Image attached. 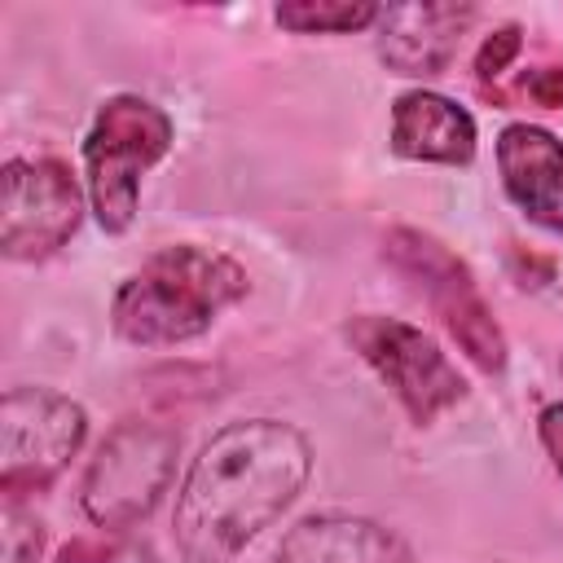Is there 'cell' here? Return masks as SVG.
Masks as SVG:
<instances>
[{
	"instance_id": "obj_16",
	"label": "cell",
	"mask_w": 563,
	"mask_h": 563,
	"mask_svg": "<svg viewBox=\"0 0 563 563\" xmlns=\"http://www.w3.org/2000/svg\"><path fill=\"white\" fill-rule=\"evenodd\" d=\"M519 48H523V31H519L515 22L497 26V31L479 44V53H475V75H479V84L501 79V75H506V66L519 57Z\"/></svg>"
},
{
	"instance_id": "obj_4",
	"label": "cell",
	"mask_w": 563,
	"mask_h": 563,
	"mask_svg": "<svg viewBox=\"0 0 563 563\" xmlns=\"http://www.w3.org/2000/svg\"><path fill=\"white\" fill-rule=\"evenodd\" d=\"M176 453H180V435L167 422L123 418L97 444L84 471L79 484L84 519L101 532H128L141 519H150L176 475Z\"/></svg>"
},
{
	"instance_id": "obj_14",
	"label": "cell",
	"mask_w": 563,
	"mask_h": 563,
	"mask_svg": "<svg viewBox=\"0 0 563 563\" xmlns=\"http://www.w3.org/2000/svg\"><path fill=\"white\" fill-rule=\"evenodd\" d=\"M44 554V523L22 510L18 501H4L0 515V563H40Z\"/></svg>"
},
{
	"instance_id": "obj_5",
	"label": "cell",
	"mask_w": 563,
	"mask_h": 563,
	"mask_svg": "<svg viewBox=\"0 0 563 563\" xmlns=\"http://www.w3.org/2000/svg\"><path fill=\"white\" fill-rule=\"evenodd\" d=\"M383 260L431 303V312L444 321V330L457 339V347L484 369L497 374L506 369V334L484 303L471 268L431 233L396 224L383 238Z\"/></svg>"
},
{
	"instance_id": "obj_15",
	"label": "cell",
	"mask_w": 563,
	"mask_h": 563,
	"mask_svg": "<svg viewBox=\"0 0 563 563\" xmlns=\"http://www.w3.org/2000/svg\"><path fill=\"white\" fill-rule=\"evenodd\" d=\"M57 563H158L145 541L114 537V541H70Z\"/></svg>"
},
{
	"instance_id": "obj_10",
	"label": "cell",
	"mask_w": 563,
	"mask_h": 563,
	"mask_svg": "<svg viewBox=\"0 0 563 563\" xmlns=\"http://www.w3.org/2000/svg\"><path fill=\"white\" fill-rule=\"evenodd\" d=\"M497 172L506 198L545 233H563V141L537 123L497 132Z\"/></svg>"
},
{
	"instance_id": "obj_18",
	"label": "cell",
	"mask_w": 563,
	"mask_h": 563,
	"mask_svg": "<svg viewBox=\"0 0 563 563\" xmlns=\"http://www.w3.org/2000/svg\"><path fill=\"white\" fill-rule=\"evenodd\" d=\"M537 435H541V444H545L554 471L563 475V405H545V409H541V418H537Z\"/></svg>"
},
{
	"instance_id": "obj_12",
	"label": "cell",
	"mask_w": 563,
	"mask_h": 563,
	"mask_svg": "<svg viewBox=\"0 0 563 563\" xmlns=\"http://www.w3.org/2000/svg\"><path fill=\"white\" fill-rule=\"evenodd\" d=\"M273 563H409V550L391 528L330 510L299 519L273 550Z\"/></svg>"
},
{
	"instance_id": "obj_8",
	"label": "cell",
	"mask_w": 563,
	"mask_h": 563,
	"mask_svg": "<svg viewBox=\"0 0 563 563\" xmlns=\"http://www.w3.org/2000/svg\"><path fill=\"white\" fill-rule=\"evenodd\" d=\"M84 220V194L57 158H9L0 172V251L22 264L57 255Z\"/></svg>"
},
{
	"instance_id": "obj_19",
	"label": "cell",
	"mask_w": 563,
	"mask_h": 563,
	"mask_svg": "<svg viewBox=\"0 0 563 563\" xmlns=\"http://www.w3.org/2000/svg\"><path fill=\"white\" fill-rule=\"evenodd\" d=\"M510 268H515L519 286H528V273H537V286H545V282L554 277V260H537L532 251H528V260H523V251H519V246L510 251Z\"/></svg>"
},
{
	"instance_id": "obj_7",
	"label": "cell",
	"mask_w": 563,
	"mask_h": 563,
	"mask_svg": "<svg viewBox=\"0 0 563 563\" xmlns=\"http://www.w3.org/2000/svg\"><path fill=\"white\" fill-rule=\"evenodd\" d=\"M347 339L418 427L435 422L444 409H453L466 396V378L440 352V343L400 317L361 312L347 321Z\"/></svg>"
},
{
	"instance_id": "obj_2",
	"label": "cell",
	"mask_w": 563,
	"mask_h": 563,
	"mask_svg": "<svg viewBox=\"0 0 563 563\" xmlns=\"http://www.w3.org/2000/svg\"><path fill=\"white\" fill-rule=\"evenodd\" d=\"M246 268L211 246L176 242L154 251L136 273L123 277L110 303V325L123 343L172 347L211 330V321L246 295Z\"/></svg>"
},
{
	"instance_id": "obj_11",
	"label": "cell",
	"mask_w": 563,
	"mask_h": 563,
	"mask_svg": "<svg viewBox=\"0 0 563 563\" xmlns=\"http://www.w3.org/2000/svg\"><path fill=\"white\" fill-rule=\"evenodd\" d=\"M391 154L409 163H444L466 167L475 158V119L444 92L409 88L391 101Z\"/></svg>"
},
{
	"instance_id": "obj_9",
	"label": "cell",
	"mask_w": 563,
	"mask_h": 563,
	"mask_svg": "<svg viewBox=\"0 0 563 563\" xmlns=\"http://www.w3.org/2000/svg\"><path fill=\"white\" fill-rule=\"evenodd\" d=\"M475 18V4H453V0H427V4H387L378 9L374 22V48L378 62L391 75L409 79H431L449 70L457 57V44Z\"/></svg>"
},
{
	"instance_id": "obj_1",
	"label": "cell",
	"mask_w": 563,
	"mask_h": 563,
	"mask_svg": "<svg viewBox=\"0 0 563 563\" xmlns=\"http://www.w3.org/2000/svg\"><path fill=\"white\" fill-rule=\"evenodd\" d=\"M312 475V444L295 422L242 418L220 427L189 462L172 537L185 563H233Z\"/></svg>"
},
{
	"instance_id": "obj_3",
	"label": "cell",
	"mask_w": 563,
	"mask_h": 563,
	"mask_svg": "<svg viewBox=\"0 0 563 563\" xmlns=\"http://www.w3.org/2000/svg\"><path fill=\"white\" fill-rule=\"evenodd\" d=\"M172 150V114L136 92H114L97 106L84 136L88 202L106 233H128L141 202V180Z\"/></svg>"
},
{
	"instance_id": "obj_6",
	"label": "cell",
	"mask_w": 563,
	"mask_h": 563,
	"mask_svg": "<svg viewBox=\"0 0 563 563\" xmlns=\"http://www.w3.org/2000/svg\"><path fill=\"white\" fill-rule=\"evenodd\" d=\"M88 435V413L79 400L53 387H9L0 400V493L22 501L44 493Z\"/></svg>"
},
{
	"instance_id": "obj_13",
	"label": "cell",
	"mask_w": 563,
	"mask_h": 563,
	"mask_svg": "<svg viewBox=\"0 0 563 563\" xmlns=\"http://www.w3.org/2000/svg\"><path fill=\"white\" fill-rule=\"evenodd\" d=\"M378 9L383 4H369V0H286L273 9V18L295 35H347V31L374 26Z\"/></svg>"
},
{
	"instance_id": "obj_17",
	"label": "cell",
	"mask_w": 563,
	"mask_h": 563,
	"mask_svg": "<svg viewBox=\"0 0 563 563\" xmlns=\"http://www.w3.org/2000/svg\"><path fill=\"white\" fill-rule=\"evenodd\" d=\"M523 92L545 106V110H559L563 106V66H537L523 75Z\"/></svg>"
}]
</instances>
